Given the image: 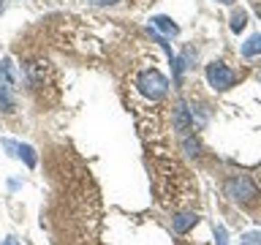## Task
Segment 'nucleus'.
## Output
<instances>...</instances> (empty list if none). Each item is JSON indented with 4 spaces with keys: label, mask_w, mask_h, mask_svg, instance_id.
<instances>
[{
    "label": "nucleus",
    "mask_w": 261,
    "mask_h": 245,
    "mask_svg": "<svg viewBox=\"0 0 261 245\" xmlns=\"http://www.w3.org/2000/svg\"><path fill=\"white\" fill-rule=\"evenodd\" d=\"M191 112H188V106L185 104H174V128L177 131H191Z\"/></svg>",
    "instance_id": "obj_6"
},
{
    "label": "nucleus",
    "mask_w": 261,
    "mask_h": 245,
    "mask_svg": "<svg viewBox=\"0 0 261 245\" xmlns=\"http://www.w3.org/2000/svg\"><path fill=\"white\" fill-rule=\"evenodd\" d=\"M245 24H248V11H234L231 14V30L234 33H240V30H245Z\"/></svg>",
    "instance_id": "obj_11"
},
{
    "label": "nucleus",
    "mask_w": 261,
    "mask_h": 245,
    "mask_svg": "<svg viewBox=\"0 0 261 245\" xmlns=\"http://www.w3.org/2000/svg\"><path fill=\"white\" fill-rule=\"evenodd\" d=\"M215 245H228V237H226V229L223 226L215 229Z\"/></svg>",
    "instance_id": "obj_13"
},
{
    "label": "nucleus",
    "mask_w": 261,
    "mask_h": 245,
    "mask_svg": "<svg viewBox=\"0 0 261 245\" xmlns=\"http://www.w3.org/2000/svg\"><path fill=\"white\" fill-rule=\"evenodd\" d=\"M223 191H226L228 199L242 202V204H248V202H253V199L258 196V188L250 183V177H245V175L228 177V180H226V185H223Z\"/></svg>",
    "instance_id": "obj_2"
},
{
    "label": "nucleus",
    "mask_w": 261,
    "mask_h": 245,
    "mask_svg": "<svg viewBox=\"0 0 261 245\" xmlns=\"http://www.w3.org/2000/svg\"><path fill=\"white\" fill-rule=\"evenodd\" d=\"M136 87L142 90L147 98H152V101H161V98L169 93V82H166V77H163L158 68H147V71L139 74Z\"/></svg>",
    "instance_id": "obj_1"
},
{
    "label": "nucleus",
    "mask_w": 261,
    "mask_h": 245,
    "mask_svg": "<svg viewBox=\"0 0 261 245\" xmlns=\"http://www.w3.org/2000/svg\"><path fill=\"white\" fill-rule=\"evenodd\" d=\"M150 22H152V30H163L166 36H177V30H179L177 24L169 19V16H152Z\"/></svg>",
    "instance_id": "obj_9"
},
{
    "label": "nucleus",
    "mask_w": 261,
    "mask_h": 245,
    "mask_svg": "<svg viewBox=\"0 0 261 245\" xmlns=\"http://www.w3.org/2000/svg\"><path fill=\"white\" fill-rule=\"evenodd\" d=\"M196 220H199V215H193V212H179V215H174V220H171V226H174L177 234H182L191 226H196Z\"/></svg>",
    "instance_id": "obj_7"
},
{
    "label": "nucleus",
    "mask_w": 261,
    "mask_h": 245,
    "mask_svg": "<svg viewBox=\"0 0 261 245\" xmlns=\"http://www.w3.org/2000/svg\"><path fill=\"white\" fill-rule=\"evenodd\" d=\"M3 147L8 153L14 155V158H19L28 169H36V163H38V153L33 150L30 144H22V142H14V139H3Z\"/></svg>",
    "instance_id": "obj_4"
},
{
    "label": "nucleus",
    "mask_w": 261,
    "mask_h": 245,
    "mask_svg": "<svg viewBox=\"0 0 261 245\" xmlns=\"http://www.w3.org/2000/svg\"><path fill=\"white\" fill-rule=\"evenodd\" d=\"M218 3H223V6H231V3H234V0H218Z\"/></svg>",
    "instance_id": "obj_16"
},
{
    "label": "nucleus",
    "mask_w": 261,
    "mask_h": 245,
    "mask_svg": "<svg viewBox=\"0 0 261 245\" xmlns=\"http://www.w3.org/2000/svg\"><path fill=\"white\" fill-rule=\"evenodd\" d=\"M234 71L228 68L226 63H220V60H212L207 65V82H210V87H215V90H228L234 85Z\"/></svg>",
    "instance_id": "obj_3"
},
{
    "label": "nucleus",
    "mask_w": 261,
    "mask_h": 245,
    "mask_svg": "<svg viewBox=\"0 0 261 245\" xmlns=\"http://www.w3.org/2000/svg\"><path fill=\"white\" fill-rule=\"evenodd\" d=\"M0 82L8 85V87L19 85V71H16V65H14L11 57H3V60H0Z\"/></svg>",
    "instance_id": "obj_5"
},
{
    "label": "nucleus",
    "mask_w": 261,
    "mask_h": 245,
    "mask_svg": "<svg viewBox=\"0 0 261 245\" xmlns=\"http://www.w3.org/2000/svg\"><path fill=\"white\" fill-rule=\"evenodd\" d=\"M93 3H101V6H112V3H117V0H93Z\"/></svg>",
    "instance_id": "obj_15"
},
{
    "label": "nucleus",
    "mask_w": 261,
    "mask_h": 245,
    "mask_svg": "<svg viewBox=\"0 0 261 245\" xmlns=\"http://www.w3.org/2000/svg\"><path fill=\"white\" fill-rule=\"evenodd\" d=\"M242 55H245V57L261 55V33H256V36H250L248 41H245V44H242Z\"/></svg>",
    "instance_id": "obj_10"
},
{
    "label": "nucleus",
    "mask_w": 261,
    "mask_h": 245,
    "mask_svg": "<svg viewBox=\"0 0 261 245\" xmlns=\"http://www.w3.org/2000/svg\"><path fill=\"white\" fill-rule=\"evenodd\" d=\"M0 245H19V242H16V240H14V237H6V240H3V242H0Z\"/></svg>",
    "instance_id": "obj_14"
},
{
    "label": "nucleus",
    "mask_w": 261,
    "mask_h": 245,
    "mask_svg": "<svg viewBox=\"0 0 261 245\" xmlns=\"http://www.w3.org/2000/svg\"><path fill=\"white\" fill-rule=\"evenodd\" d=\"M0 109L3 112H14L16 109V95H14V87H8L0 82Z\"/></svg>",
    "instance_id": "obj_8"
},
{
    "label": "nucleus",
    "mask_w": 261,
    "mask_h": 245,
    "mask_svg": "<svg viewBox=\"0 0 261 245\" xmlns=\"http://www.w3.org/2000/svg\"><path fill=\"white\" fill-rule=\"evenodd\" d=\"M240 245H261V232H248Z\"/></svg>",
    "instance_id": "obj_12"
}]
</instances>
